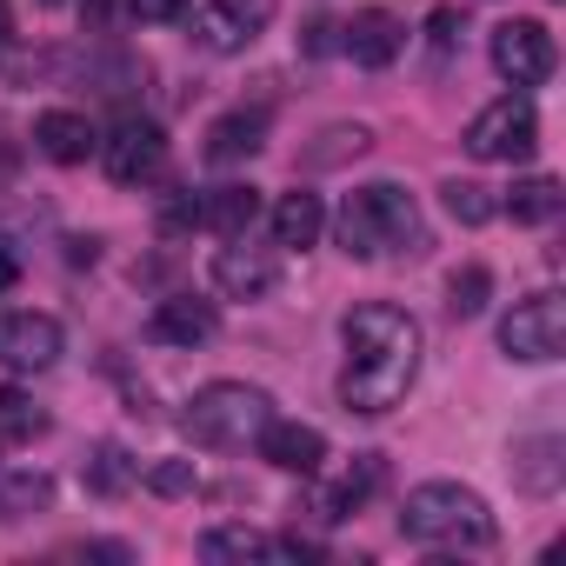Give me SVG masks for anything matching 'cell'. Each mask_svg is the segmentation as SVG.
I'll use <instances>...</instances> for the list:
<instances>
[{
  "label": "cell",
  "mask_w": 566,
  "mask_h": 566,
  "mask_svg": "<svg viewBox=\"0 0 566 566\" xmlns=\"http://www.w3.org/2000/svg\"><path fill=\"white\" fill-rule=\"evenodd\" d=\"M34 147H41L54 167H81V160L101 147V134H94L87 114H74V107H48V114L34 120Z\"/></svg>",
  "instance_id": "obj_18"
},
{
  "label": "cell",
  "mask_w": 566,
  "mask_h": 566,
  "mask_svg": "<svg viewBox=\"0 0 566 566\" xmlns=\"http://www.w3.org/2000/svg\"><path fill=\"white\" fill-rule=\"evenodd\" d=\"M207 559H321V539L301 533H260V526H207L200 533Z\"/></svg>",
  "instance_id": "obj_13"
},
{
  "label": "cell",
  "mask_w": 566,
  "mask_h": 566,
  "mask_svg": "<svg viewBox=\"0 0 566 566\" xmlns=\"http://www.w3.org/2000/svg\"><path fill=\"white\" fill-rule=\"evenodd\" d=\"M380 480H387V460L380 453H354V467L334 480V486H321L314 500H307V513L321 520V526H334V520H347V513H360L374 493H380Z\"/></svg>",
  "instance_id": "obj_16"
},
{
  "label": "cell",
  "mask_w": 566,
  "mask_h": 566,
  "mask_svg": "<svg viewBox=\"0 0 566 566\" xmlns=\"http://www.w3.org/2000/svg\"><path fill=\"white\" fill-rule=\"evenodd\" d=\"M334 240H340L347 260H407V253L427 247V220H420V200L400 180H367L340 200Z\"/></svg>",
  "instance_id": "obj_2"
},
{
  "label": "cell",
  "mask_w": 566,
  "mask_h": 566,
  "mask_svg": "<svg viewBox=\"0 0 566 566\" xmlns=\"http://www.w3.org/2000/svg\"><path fill=\"white\" fill-rule=\"evenodd\" d=\"M61 354H67V334L54 314H34V307L0 314V367L8 374H48Z\"/></svg>",
  "instance_id": "obj_10"
},
{
  "label": "cell",
  "mask_w": 566,
  "mask_h": 566,
  "mask_svg": "<svg viewBox=\"0 0 566 566\" xmlns=\"http://www.w3.org/2000/svg\"><path fill=\"white\" fill-rule=\"evenodd\" d=\"M486 301H493V273L473 260V266H460L453 280H447V314L453 321H480L486 314Z\"/></svg>",
  "instance_id": "obj_26"
},
{
  "label": "cell",
  "mask_w": 566,
  "mask_h": 566,
  "mask_svg": "<svg viewBox=\"0 0 566 566\" xmlns=\"http://www.w3.org/2000/svg\"><path fill=\"white\" fill-rule=\"evenodd\" d=\"M539 147V114L526 94H500L467 120V154L473 160H533Z\"/></svg>",
  "instance_id": "obj_6"
},
{
  "label": "cell",
  "mask_w": 566,
  "mask_h": 566,
  "mask_svg": "<svg viewBox=\"0 0 566 566\" xmlns=\"http://www.w3.org/2000/svg\"><path fill=\"white\" fill-rule=\"evenodd\" d=\"M14 280H21V260H14V247H0V294H14Z\"/></svg>",
  "instance_id": "obj_34"
},
{
  "label": "cell",
  "mask_w": 566,
  "mask_h": 566,
  "mask_svg": "<svg viewBox=\"0 0 566 566\" xmlns=\"http://www.w3.org/2000/svg\"><path fill=\"white\" fill-rule=\"evenodd\" d=\"M440 200H447V213H453L460 227H486V220L500 213L493 187H480V180H447V187H440Z\"/></svg>",
  "instance_id": "obj_28"
},
{
  "label": "cell",
  "mask_w": 566,
  "mask_h": 566,
  "mask_svg": "<svg viewBox=\"0 0 566 566\" xmlns=\"http://www.w3.org/2000/svg\"><path fill=\"white\" fill-rule=\"evenodd\" d=\"M273 420V394L266 387H247V380H207L187 407H180V427L193 447H213V453H233V447H253V433Z\"/></svg>",
  "instance_id": "obj_4"
},
{
  "label": "cell",
  "mask_w": 566,
  "mask_h": 566,
  "mask_svg": "<svg viewBox=\"0 0 566 566\" xmlns=\"http://www.w3.org/2000/svg\"><path fill=\"white\" fill-rule=\"evenodd\" d=\"M48 8H61V0H48Z\"/></svg>",
  "instance_id": "obj_36"
},
{
  "label": "cell",
  "mask_w": 566,
  "mask_h": 566,
  "mask_svg": "<svg viewBox=\"0 0 566 566\" xmlns=\"http://www.w3.org/2000/svg\"><path fill=\"white\" fill-rule=\"evenodd\" d=\"M213 334H220V314H213V301H193V294H167L147 314V340L154 347H207Z\"/></svg>",
  "instance_id": "obj_15"
},
{
  "label": "cell",
  "mask_w": 566,
  "mask_h": 566,
  "mask_svg": "<svg viewBox=\"0 0 566 566\" xmlns=\"http://www.w3.org/2000/svg\"><path fill=\"white\" fill-rule=\"evenodd\" d=\"M321 233H327V207H321V193L294 187V193H280V200H273V247H314Z\"/></svg>",
  "instance_id": "obj_23"
},
{
  "label": "cell",
  "mask_w": 566,
  "mask_h": 566,
  "mask_svg": "<svg viewBox=\"0 0 566 566\" xmlns=\"http://www.w3.org/2000/svg\"><path fill=\"white\" fill-rule=\"evenodd\" d=\"M0 433H8V440H41V433H48L41 400L21 394V387H0Z\"/></svg>",
  "instance_id": "obj_27"
},
{
  "label": "cell",
  "mask_w": 566,
  "mask_h": 566,
  "mask_svg": "<svg viewBox=\"0 0 566 566\" xmlns=\"http://www.w3.org/2000/svg\"><path fill=\"white\" fill-rule=\"evenodd\" d=\"M140 486H154V493L180 500V493H193V486H200V467H193V460H147V467H140Z\"/></svg>",
  "instance_id": "obj_29"
},
{
  "label": "cell",
  "mask_w": 566,
  "mask_h": 566,
  "mask_svg": "<svg viewBox=\"0 0 566 566\" xmlns=\"http://www.w3.org/2000/svg\"><path fill=\"white\" fill-rule=\"evenodd\" d=\"M160 227H167V233H187V227H200V200H193V193L180 187V193H174V200L160 207Z\"/></svg>",
  "instance_id": "obj_31"
},
{
  "label": "cell",
  "mask_w": 566,
  "mask_h": 566,
  "mask_svg": "<svg viewBox=\"0 0 566 566\" xmlns=\"http://www.w3.org/2000/svg\"><path fill=\"white\" fill-rule=\"evenodd\" d=\"M559 347H566V301L559 294L513 301V314L500 321V354L526 360V367H546V360H559Z\"/></svg>",
  "instance_id": "obj_7"
},
{
  "label": "cell",
  "mask_w": 566,
  "mask_h": 566,
  "mask_svg": "<svg viewBox=\"0 0 566 566\" xmlns=\"http://www.w3.org/2000/svg\"><path fill=\"white\" fill-rule=\"evenodd\" d=\"M400 533L413 546H433V553H486L500 539L493 526V506L460 486V480H427L400 500Z\"/></svg>",
  "instance_id": "obj_3"
},
{
  "label": "cell",
  "mask_w": 566,
  "mask_h": 566,
  "mask_svg": "<svg viewBox=\"0 0 566 566\" xmlns=\"http://www.w3.org/2000/svg\"><path fill=\"white\" fill-rule=\"evenodd\" d=\"M81 480H87V493L120 500V493H134V486H140V460H134L120 440H94V447H87V460H81Z\"/></svg>",
  "instance_id": "obj_21"
},
{
  "label": "cell",
  "mask_w": 566,
  "mask_h": 566,
  "mask_svg": "<svg viewBox=\"0 0 566 566\" xmlns=\"http://www.w3.org/2000/svg\"><path fill=\"white\" fill-rule=\"evenodd\" d=\"M400 48H407V28H400V14H387V8H360V14L340 28V54H347L354 67H394Z\"/></svg>",
  "instance_id": "obj_14"
},
{
  "label": "cell",
  "mask_w": 566,
  "mask_h": 566,
  "mask_svg": "<svg viewBox=\"0 0 566 566\" xmlns=\"http://www.w3.org/2000/svg\"><path fill=\"white\" fill-rule=\"evenodd\" d=\"M266 147V107H233L207 127V167H247L253 154Z\"/></svg>",
  "instance_id": "obj_17"
},
{
  "label": "cell",
  "mask_w": 566,
  "mask_h": 566,
  "mask_svg": "<svg viewBox=\"0 0 566 566\" xmlns=\"http://www.w3.org/2000/svg\"><path fill=\"white\" fill-rule=\"evenodd\" d=\"M334 48H340V28L334 21H314L307 28V54H334Z\"/></svg>",
  "instance_id": "obj_32"
},
{
  "label": "cell",
  "mask_w": 566,
  "mask_h": 566,
  "mask_svg": "<svg viewBox=\"0 0 566 566\" xmlns=\"http://www.w3.org/2000/svg\"><path fill=\"white\" fill-rule=\"evenodd\" d=\"M486 54H493L500 81H513L520 94H526V87H546L553 67H559V48H553L546 21H500L493 41H486Z\"/></svg>",
  "instance_id": "obj_8"
},
{
  "label": "cell",
  "mask_w": 566,
  "mask_h": 566,
  "mask_svg": "<svg viewBox=\"0 0 566 566\" xmlns=\"http://www.w3.org/2000/svg\"><path fill=\"white\" fill-rule=\"evenodd\" d=\"M8 48H14V8L0 0V54H8Z\"/></svg>",
  "instance_id": "obj_35"
},
{
  "label": "cell",
  "mask_w": 566,
  "mask_h": 566,
  "mask_svg": "<svg viewBox=\"0 0 566 566\" xmlns=\"http://www.w3.org/2000/svg\"><path fill=\"white\" fill-rule=\"evenodd\" d=\"M314 140H321V147H307V167H340V160H360V154L374 147V127L340 120V127H321Z\"/></svg>",
  "instance_id": "obj_25"
},
{
  "label": "cell",
  "mask_w": 566,
  "mask_h": 566,
  "mask_svg": "<svg viewBox=\"0 0 566 566\" xmlns=\"http://www.w3.org/2000/svg\"><path fill=\"white\" fill-rule=\"evenodd\" d=\"M513 480L526 486V493H559V480H566V440L559 433H526V440H513Z\"/></svg>",
  "instance_id": "obj_19"
},
{
  "label": "cell",
  "mask_w": 566,
  "mask_h": 566,
  "mask_svg": "<svg viewBox=\"0 0 566 566\" xmlns=\"http://www.w3.org/2000/svg\"><path fill=\"white\" fill-rule=\"evenodd\" d=\"M193 0H127V14L147 21V28H167V21H187Z\"/></svg>",
  "instance_id": "obj_30"
},
{
  "label": "cell",
  "mask_w": 566,
  "mask_h": 566,
  "mask_svg": "<svg viewBox=\"0 0 566 566\" xmlns=\"http://www.w3.org/2000/svg\"><path fill=\"white\" fill-rule=\"evenodd\" d=\"M340 340H347V367H340V407L347 413H394L413 380H420V321L407 307H387V301H360L347 321H340Z\"/></svg>",
  "instance_id": "obj_1"
},
{
  "label": "cell",
  "mask_w": 566,
  "mask_h": 566,
  "mask_svg": "<svg viewBox=\"0 0 566 566\" xmlns=\"http://www.w3.org/2000/svg\"><path fill=\"white\" fill-rule=\"evenodd\" d=\"M101 167H107V180L114 187H154L160 174H167V134H160V120H147V114H120L107 134H101Z\"/></svg>",
  "instance_id": "obj_5"
},
{
  "label": "cell",
  "mask_w": 566,
  "mask_h": 566,
  "mask_svg": "<svg viewBox=\"0 0 566 566\" xmlns=\"http://www.w3.org/2000/svg\"><path fill=\"white\" fill-rule=\"evenodd\" d=\"M273 8L280 0H200V8H187V14H193V41L207 54H247L266 34Z\"/></svg>",
  "instance_id": "obj_9"
},
{
  "label": "cell",
  "mask_w": 566,
  "mask_h": 566,
  "mask_svg": "<svg viewBox=\"0 0 566 566\" xmlns=\"http://www.w3.org/2000/svg\"><path fill=\"white\" fill-rule=\"evenodd\" d=\"M559 207H566V193H559L553 174H526L500 200V213H513V227H546V220H559Z\"/></svg>",
  "instance_id": "obj_24"
},
{
  "label": "cell",
  "mask_w": 566,
  "mask_h": 566,
  "mask_svg": "<svg viewBox=\"0 0 566 566\" xmlns=\"http://www.w3.org/2000/svg\"><path fill=\"white\" fill-rule=\"evenodd\" d=\"M253 220H260V187L253 180H227V187L200 193V227H213L220 240L253 233Z\"/></svg>",
  "instance_id": "obj_20"
},
{
  "label": "cell",
  "mask_w": 566,
  "mask_h": 566,
  "mask_svg": "<svg viewBox=\"0 0 566 566\" xmlns=\"http://www.w3.org/2000/svg\"><path fill=\"white\" fill-rule=\"evenodd\" d=\"M81 559H134V546H120V539H87V546H74Z\"/></svg>",
  "instance_id": "obj_33"
},
{
  "label": "cell",
  "mask_w": 566,
  "mask_h": 566,
  "mask_svg": "<svg viewBox=\"0 0 566 566\" xmlns=\"http://www.w3.org/2000/svg\"><path fill=\"white\" fill-rule=\"evenodd\" d=\"M253 453L273 467V473H301V480H314L321 467H327V433L321 427H307V420H266L260 433H253Z\"/></svg>",
  "instance_id": "obj_12"
},
{
  "label": "cell",
  "mask_w": 566,
  "mask_h": 566,
  "mask_svg": "<svg viewBox=\"0 0 566 566\" xmlns=\"http://www.w3.org/2000/svg\"><path fill=\"white\" fill-rule=\"evenodd\" d=\"M54 506V473L21 467V460H0V520H28Z\"/></svg>",
  "instance_id": "obj_22"
},
{
  "label": "cell",
  "mask_w": 566,
  "mask_h": 566,
  "mask_svg": "<svg viewBox=\"0 0 566 566\" xmlns=\"http://www.w3.org/2000/svg\"><path fill=\"white\" fill-rule=\"evenodd\" d=\"M280 287V247H253L247 233H233L213 253V294L227 301H266Z\"/></svg>",
  "instance_id": "obj_11"
}]
</instances>
